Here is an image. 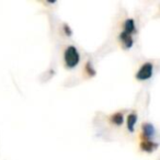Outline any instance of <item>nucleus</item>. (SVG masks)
<instances>
[{
	"instance_id": "423d86ee",
	"label": "nucleus",
	"mask_w": 160,
	"mask_h": 160,
	"mask_svg": "<svg viewBox=\"0 0 160 160\" xmlns=\"http://www.w3.org/2000/svg\"><path fill=\"white\" fill-rule=\"evenodd\" d=\"M121 40L124 43V46L126 47V48H129V47H132V45H133V38H132L131 34L122 32V33H121Z\"/></svg>"
},
{
	"instance_id": "7ed1b4c3",
	"label": "nucleus",
	"mask_w": 160,
	"mask_h": 160,
	"mask_svg": "<svg viewBox=\"0 0 160 160\" xmlns=\"http://www.w3.org/2000/svg\"><path fill=\"white\" fill-rule=\"evenodd\" d=\"M140 146H142V150L150 152V151H153L156 148H157L158 144H157V142H152V140L146 139V138H145L144 140H142V144H140Z\"/></svg>"
},
{
	"instance_id": "20e7f679",
	"label": "nucleus",
	"mask_w": 160,
	"mask_h": 160,
	"mask_svg": "<svg viewBox=\"0 0 160 160\" xmlns=\"http://www.w3.org/2000/svg\"><path fill=\"white\" fill-rule=\"evenodd\" d=\"M142 133H144V136L146 139H150L155 135V127L151 124H145L142 126Z\"/></svg>"
},
{
	"instance_id": "9d476101",
	"label": "nucleus",
	"mask_w": 160,
	"mask_h": 160,
	"mask_svg": "<svg viewBox=\"0 0 160 160\" xmlns=\"http://www.w3.org/2000/svg\"><path fill=\"white\" fill-rule=\"evenodd\" d=\"M64 29H65V31H66L67 35H70V34H71V32H70V30H69L68 25H65V27H64Z\"/></svg>"
},
{
	"instance_id": "1a4fd4ad",
	"label": "nucleus",
	"mask_w": 160,
	"mask_h": 160,
	"mask_svg": "<svg viewBox=\"0 0 160 160\" xmlns=\"http://www.w3.org/2000/svg\"><path fill=\"white\" fill-rule=\"evenodd\" d=\"M87 69H88V72H89V75L93 76L94 73H96V72H94V70H93V69L91 68V64H90V62L87 64Z\"/></svg>"
},
{
	"instance_id": "6e6552de",
	"label": "nucleus",
	"mask_w": 160,
	"mask_h": 160,
	"mask_svg": "<svg viewBox=\"0 0 160 160\" xmlns=\"http://www.w3.org/2000/svg\"><path fill=\"white\" fill-rule=\"evenodd\" d=\"M111 122L116 125H122L124 122V118H123L122 113H115L111 116Z\"/></svg>"
},
{
	"instance_id": "f257e3e1",
	"label": "nucleus",
	"mask_w": 160,
	"mask_h": 160,
	"mask_svg": "<svg viewBox=\"0 0 160 160\" xmlns=\"http://www.w3.org/2000/svg\"><path fill=\"white\" fill-rule=\"evenodd\" d=\"M65 57V62L68 67L70 68H73L78 65L79 62V53H78L77 48L75 46H68L65 51L64 54Z\"/></svg>"
},
{
	"instance_id": "0eeeda50",
	"label": "nucleus",
	"mask_w": 160,
	"mask_h": 160,
	"mask_svg": "<svg viewBox=\"0 0 160 160\" xmlns=\"http://www.w3.org/2000/svg\"><path fill=\"white\" fill-rule=\"evenodd\" d=\"M134 31H135V21L133 19H128L124 23V32L127 34H131Z\"/></svg>"
},
{
	"instance_id": "39448f33",
	"label": "nucleus",
	"mask_w": 160,
	"mask_h": 160,
	"mask_svg": "<svg viewBox=\"0 0 160 160\" xmlns=\"http://www.w3.org/2000/svg\"><path fill=\"white\" fill-rule=\"evenodd\" d=\"M137 121V114L136 113H131L127 116V128L129 132H134V126L136 124Z\"/></svg>"
},
{
	"instance_id": "f03ea898",
	"label": "nucleus",
	"mask_w": 160,
	"mask_h": 160,
	"mask_svg": "<svg viewBox=\"0 0 160 160\" xmlns=\"http://www.w3.org/2000/svg\"><path fill=\"white\" fill-rule=\"evenodd\" d=\"M152 72H153V65L151 62H146L137 71L136 78L138 80H147L152 76Z\"/></svg>"
}]
</instances>
